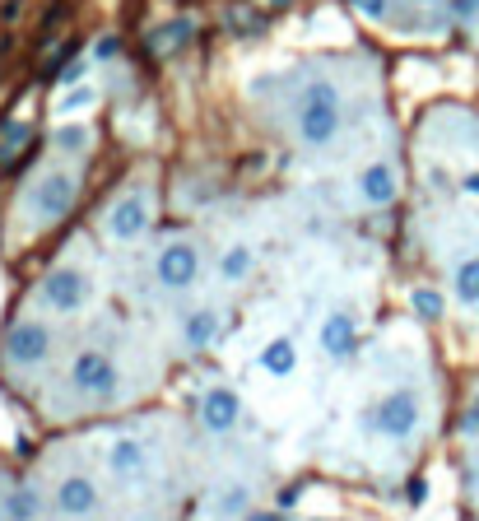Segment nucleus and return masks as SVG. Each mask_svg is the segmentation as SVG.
Listing matches in <instances>:
<instances>
[{"instance_id":"obj_2","label":"nucleus","mask_w":479,"mask_h":521,"mask_svg":"<svg viewBox=\"0 0 479 521\" xmlns=\"http://www.w3.org/2000/svg\"><path fill=\"white\" fill-rule=\"evenodd\" d=\"M0 359H5V368H10L14 377H38L42 368H52L56 359V331L52 321L42 317H19L5 331V340H0Z\"/></svg>"},{"instance_id":"obj_11","label":"nucleus","mask_w":479,"mask_h":521,"mask_svg":"<svg viewBox=\"0 0 479 521\" xmlns=\"http://www.w3.org/2000/svg\"><path fill=\"white\" fill-rule=\"evenodd\" d=\"M196 424L210 438H233L242 428V396L233 387H205L196 401Z\"/></svg>"},{"instance_id":"obj_27","label":"nucleus","mask_w":479,"mask_h":521,"mask_svg":"<svg viewBox=\"0 0 479 521\" xmlns=\"http://www.w3.org/2000/svg\"><path fill=\"white\" fill-rule=\"evenodd\" d=\"M419 5H433V0H419Z\"/></svg>"},{"instance_id":"obj_12","label":"nucleus","mask_w":479,"mask_h":521,"mask_svg":"<svg viewBox=\"0 0 479 521\" xmlns=\"http://www.w3.org/2000/svg\"><path fill=\"white\" fill-rule=\"evenodd\" d=\"M317 345H321V354L335 363L354 359V349H359V317H354V308L326 312V317H321V331H317Z\"/></svg>"},{"instance_id":"obj_21","label":"nucleus","mask_w":479,"mask_h":521,"mask_svg":"<svg viewBox=\"0 0 479 521\" xmlns=\"http://www.w3.org/2000/svg\"><path fill=\"white\" fill-rule=\"evenodd\" d=\"M24 126H10V131H5V140H0V159H5V154H14V149L24 145Z\"/></svg>"},{"instance_id":"obj_20","label":"nucleus","mask_w":479,"mask_h":521,"mask_svg":"<svg viewBox=\"0 0 479 521\" xmlns=\"http://www.w3.org/2000/svg\"><path fill=\"white\" fill-rule=\"evenodd\" d=\"M56 149H61V154H84V149H89V131H84V126L56 131Z\"/></svg>"},{"instance_id":"obj_13","label":"nucleus","mask_w":479,"mask_h":521,"mask_svg":"<svg viewBox=\"0 0 479 521\" xmlns=\"http://www.w3.org/2000/svg\"><path fill=\"white\" fill-rule=\"evenodd\" d=\"M359 191H363V201H368V205H391V201H396V191H400L396 168H391V163H373V168H363Z\"/></svg>"},{"instance_id":"obj_3","label":"nucleus","mask_w":479,"mask_h":521,"mask_svg":"<svg viewBox=\"0 0 479 521\" xmlns=\"http://www.w3.org/2000/svg\"><path fill=\"white\" fill-rule=\"evenodd\" d=\"M75 196H80V177L70 173V168H42L24 187L19 210H24L28 228H52L75 210Z\"/></svg>"},{"instance_id":"obj_5","label":"nucleus","mask_w":479,"mask_h":521,"mask_svg":"<svg viewBox=\"0 0 479 521\" xmlns=\"http://www.w3.org/2000/svg\"><path fill=\"white\" fill-rule=\"evenodd\" d=\"M419 428H424V401H419L414 387L382 391V396L368 405V433H373V438L405 447V442L419 438Z\"/></svg>"},{"instance_id":"obj_15","label":"nucleus","mask_w":479,"mask_h":521,"mask_svg":"<svg viewBox=\"0 0 479 521\" xmlns=\"http://www.w3.org/2000/svg\"><path fill=\"white\" fill-rule=\"evenodd\" d=\"M261 368H266L270 377H293V368H298V345L293 340H270L266 349H261Z\"/></svg>"},{"instance_id":"obj_6","label":"nucleus","mask_w":479,"mask_h":521,"mask_svg":"<svg viewBox=\"0 0 479 521\" xmlns=\"http://www.w3.org/2000/svg\"><path fill=\"white\" fill-rule=\"evenodd\" d=\"M33 303H38L42 312H52V317H80V312L94 303V280H89L84 266H66V261H61V266H52L38 280Z\"/></svg>"},{"instance_id":"obj_1","label":"nucleus","mask_w":479,"mask_h":521,"mask_svg":"<svg viewBox=\"0 0 479 521\" xmlns=\"http://www.w3.org/2000/svg\"><path fill=\"white\" fill-rule=\"evenodd\" d=\"M61 396H66L70 415L117 405V396H121V363H117V354L103 349V345L75 349L70 363H66V373H61Z\"/></svg>"},{"instance_id":"obj_10","label":"nucleus","mask_w":479,"mask_h":521,"mask_svg":"<svg viewBox=\"0 0 479 521\" xmlns=\"http://www.w3.org/2000/svg\"><path fill=\"white\" fill-rule=\"evenodd\" d=\"M149 219H154V201H149V191L131 187V191H121L117 201L107 205L103 233L117 242V247H131V242H140L149 233Z\"/></svg>"},{"instance_id":"obj_4","label":"nucleus","mask_w":479,"mask_h":521,"mask_svg":"<svg viewBox=\"0 0 479 521\" xmlns=\"http://www.w3.org/2000/svg\"><path fill=\"white\" fill-rule=\"evenodd\" d=\"M340 117H345V107H340V89H335L331 80H312L303 94H298V112H293L298 145H307V149L331 145L335 135H340Z\"/></svg>"},{"instance_id":"obj_18","label":"nucleus","mask_w":479,"mask_h":521,"mask_svg":"<svg viewBox=\"0 0 479 521\" xmlns=\"http://www.w3.org/2000/svg\"><path fill=\"white\" fill-rule=\"evenodd\" d=\"M247 489H219V498H214V517L219 521H233V517H242L247 512Z\"/></svg>"},{"instance_id":"obj_24","label":"nucleus","mask_w":479,"mask_h":521,"mask_svg":"<svg viewBox=\"0 0 479 521\" xmlns=\"http://www.w3.org/2000/svg\"><path fill=\"white\" fill-rule=\"evenodd\" d=\"M354 5H359L368 19H382V14H386V0H354Z\"/></svg>"},{"instance_id":"obj_9","label":"nucleus","mask_w":479,"mask_h":521,"mask_svg":"<svg viewBox=\"0 0 479 521\" xmlns=\"http://www.w3.org/2000/svg\"><path fill=\"white\" fill-rule=\"evenodd\" d=\"M52 512L56 521H98L103 517V484L94 470H66L52 484Z\"/></svg>"},{"instance_id":"obj_16","label":"nucleus","mask_w":479,"mask_h":521,"mask_svg":"<svg viewBox=\"0 0 479 521\" xmlns=\"http://www.w3.org/2000/svg\"><path fill=\"white\" fill-rule=\"evenodd\" d=\"M252 266H256L252 247H247V242H233V247L219 256V280H224V284H242L247 275H252Z\"/></svg>"},{"instance_id":"obj_8","label":"nucleus","mask_w":479,"mask_h":521,"mask_svg":"<svg viewBox=\"0 0 479 521\" xmlns=\"http://www.w3.org/2000/svg\"><path fill=\"white\" fill-rule=\"evenodd\" d=\"M200 270H205V256H200L196 242L173 238V242H163L159 247L149 275H154V284H159L163 294H191V289L200 284Z\"/></svg>"},{"instance_id":"obj_19","label":"nucleus","mask_w":479,"mask_h":521,"mask_svg":"<svg viewBox=\"0 0 479 521\" xmlns=\"http://www.w3.org/2000/svg\"><path fill=\"white\" fill-rule=\"evenodd\" d=\"M410 303H414V312H419L424 321H442V312H447V303H442L438 289H414Z\"/></svg>"},{"instance_id":"obj_14","label":"nucleus","mask_w":479,"mask_h":521,"mask_svg":"<svg viewBox=\"0 0 479 521\" xmlns=\"http://www.w3.org/2000/svg\"><path fill=\"white\" fill-rule=\"evenodd\" d=\"M214 335H219V312H214V308L187 312V321H182V345H187L191 354L210 349V345H214Z\"/></svg>"},{"instance_id":"obj_7","label":"nucleus","mask_w":479,"mask_h":521,"mask_svg":"<svg viewBox=\"0 0 479 521\" xmlns=\"http://www.w3.org/2000/svg\"><path fill=\"white\" fill-rule=\"evenodd\" d=\"M103 466H107V475H112L121 489H140V484H149L154 466H159V452H154V442H149L145 433L126 428V433H117V438L107 442Z\"/></svg>"},{"instance_id":"obj_23","label":"nucleus","mask_w":479,"mask_h":521,"mask_svg":"<svg viewBox=\"0 0 479 521\" xmlns=\"http://www.w3.org/2000/svg\"><path fill=\"white\" fill-rule=\"evenodd\" d=\"M89 98H94V89H70V94L61 98V107H66V112H70V107H80V103H89Z\"/></svg>"},{"instance_id":"obj_17","label":"nucleus","mask_w":479,"mask_h":521,"mask_svg":"<svg viewBox=\"0 0 479 521\" xmlns=\"http://www.w3.org/2000/svg\"><path fill=\"white\" fill-rule=\"evenodd\" d=\"M452 284H456V298H461L466 308H479V256H466V261L452 270Z\"/></svg>"},{"instance_id":"obj_26","label":"nucleus","mask_w":479,"mask_h":521,"mask_svg":"<svg viewBox=\"0 0 479 521\" xmlns=\"http://www.w3.org/2000/svg\"><path fill=\"white\" fill-rule=\"evenodd\" d=\"M461 187H466V191H470V196H479V173H470V177H466V182H461Z\"/></svg>"},{"instance_id":"obj_25","label":"nucleus","mask_w":479,"mask_h":521,"mask_svg":"<svg viewBox=\"0 0 479 521\" xmlns=\"http://www.w3.org/2000/svg\"><path fill=\"white\" fill-rule=\"evenodd\" d=\"M424 498H428V484L414 480V484H410V503H424Z\"/></svg>"},{"instance_id":"obj_22","label":"nucleus","mask_w":479,"mask_h":521,"mask_svg":"<svg viewBox=\"0 0 479 521\" xmlns=\"http://www.w3.org/2000/svg\"><path fill=\"white\" fill-rule=\"evenodd\" d=\"M461 433H470V438H475V433H479V391H475V401L466 405V419H461Z\"/></svg>"}]
</instances>
